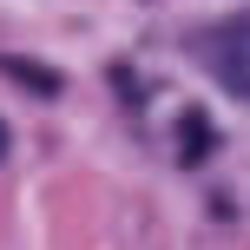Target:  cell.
<instances>
[{
  "label": "cell",
  "instance_id": "6da1fadb",
  "mask_svg": "<svg viewBox=\"0 0 250 250\" xmlns=\"http://www.w3.org/2000/svg\"><path fill=\"white\" fill-rule=\"evenodd\" d=\"M204 66H211V79H217L224 92L250 99V20L217 26V33L204 40Z\"/></svg>",
  "mask_w": 250,
  "mask_h": 250
}]
</instances>
